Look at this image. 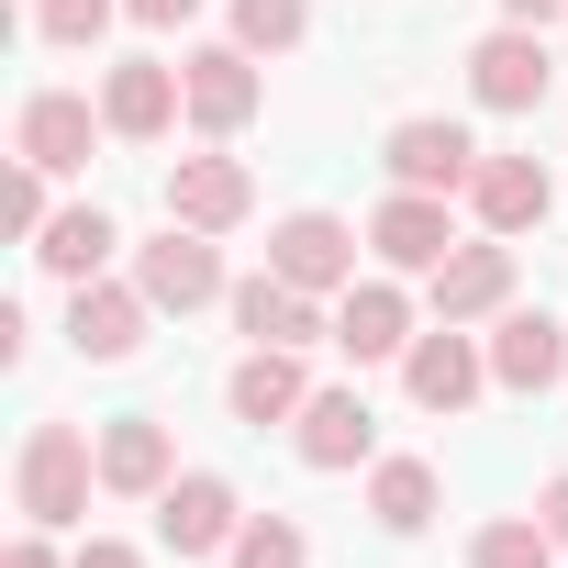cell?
I'll return each instance as SVG.
<instances>
[{
	"mask_svg": "<svg viewBox=\"0 0 568 568\" xmlns=\"http://www.w3.org/2000/svg\"><path fill=\"white\" fill-rule=\"evenodd\" d=\"M90 490H101V446L79 435V424H23V457H12V501H23V524H45V535H68V524H90Z\"/></svg>",
	"mask_w": 568,
	"mask_h": 568,
	"instance_id": "obj_1",
	"label": "cell"
},
{
	"mask_svg": "<svg viewBox=\"0 0 568 568\" xmlns=\"http://www.w3.org/2000/svg\"><path fill=\"white\" fill-rule=\"evenodd\" d=\"M267 267L291 278V291L335 302V291H357V223H335V212H278V223H267Z\"/></svg>",
	"mask_w": 568,
	"mask_h": 568,
	"instance_id": "obj_2",
	"label": "cell"
},
{
	"mask_svg": "<svg viewBox=\"0 0 568 568\" xmlns=\"http://www.w3.org/2000/svg\"><path fill=\"white\" fill-rule=\"evenodd\" d=\"M234 535H245V501H234L223 468H179V479L156 490V546H168V557H223Z\"/></svg>",
	"mask_w": 568,
	"mask_h": 568,
	"instance_id": "obj_3",
	"label": "cell"
},
{
	"mask_svg": "<svg viewBox=\"0 0 568 568\" xmlns=\"http://www.w3.org/2000/svg\"><path fill=\"white\" fill-rule=\"evenodd\" d=\"M134 291L156 302V313H212L234 278H223V245L212 234H190V223H168L156 245H134Z\"/></svg>",
	"mask_w": 568,
	"mask_h": 568,
	"instance_id": "obj_4",
	"label": "cell"
},
{
	"mask_svg": "<svg viewBox=\"0 0 568 568\" xmlns=\"http://www.w3.org/2000/svg\"><path fill=\"white\" fill-rule=\"evenodd\" d=\"M546 90H557V57H546L535 23H501V34L468 45V101H479V112H535Z\"/></svg>",
	"mask_w": 568,
	"mask_h": 568,
	"instance_id": "obj_5",
	"label": "cell"
},
{
	"mask_svg": "<svg viewBox=\"0 0 568 568\" xmlns=\"http://www.w3.org/2000/svg\"><path fill=\"white\" fill-rule=\"evenodd\" d=\"M368 256H379L390 278H435V267L457 256V223H446V190H390V201L368 212Z\"/></svg>",
	"mask_w": 568,
	"mask_h": 568,
	"instance_id": "obj_6",
	"label": "cell"
},
{
	"mask_svg": "<svg viewBox=\"0 0 568 568\" xmlns=\"http://www.w3.org/2000/svg\"><path fill=\"white\" fill-rule=\"evenodd\" d=\"M379 168H390V190H468L479 179V145H468V123H446V112H413V123H390V145H379Z\"/></svg>",
	"mask_w": 568,
	"mask_h": 568,
	"instance_id": "obj_7",
	"label": "cell"
},
{
	"mask_svg": "<svg viewBox=\"0 0 568 568\" xmlns=\"http://www.w3.org/2000/svg\"><path fill=\"white\" fill-rule=\"evenodd\" d=\"M145 324H156V302L134 291V278H79V291H68V346L90 368H123L145 346Z\"/></svg>",
	"mask_w": 568,
	"mask_h": 568,
	"instance_id": "obj_8",
	"label": "cell"
},
{
	"mask_svg": "<svg viewBox=\"0 0 568 568\" xmlns=\"http://www.w3.org/2000/svg\"><path fill=\"white\" fill-rule=\"evenodd\" d=\"M402 390H413L424 413H468V402L490 390V346H479L468 324H435V335H413V357H402Z\"/></svg>",
	"mask_w": 568,
	"mask_h": 568,
	"instance_id": "obj_9",
	"label": "cell"
},
{
	"mask_svg": "<svg viewBox=\"0 0 568 568\" xmlns=\"http://www.w3.org/2000/svg\"><path fill=\"white\" fill-rule=\"evenodd\" d=\"M223 313H234V335H245V346H313V335H335V313H324L313 291H291L278 267L234 278V291H223Z\"/></svg>",
	"mask_w": 568,
	"mask_h": 568,
	"instance_id": "obj_10",
	"label": "cell"
},
{
	"mask_svg": "<svg viewBox=\"0 0 568 568\" xmlns=\"http://www.w3.org/2000/svg\"><path fill=\"white\" fill-rule=\"evenodd\" d=\"M557 379H568V324H557V313H524V302L490 313V390H524V402H535V390H557Z\"/></svg>",
	"mask_w": 568,
	"mask_h": 568,
	"instance_id": "obj_11",
	"label": "cell"
},
{
	"mask_svg": "<svg viewBox=\"0 0 568 568\" xmlns=\"http://www.w3.org/2000/svg\"><path fill=\"white\" fill-rule=\"evenodd\" d=\"M435 324H490V313H513V234H479V245H457L435 278Z\"/></svg>",
	"mask_w": 568,
	"mask_h": 568,
	"instance_id": "obj_12",
	"label": "cell"
},
{
	"mask_svg": "<svg viewBox=\"0 0 568 568\" xmlns=\"http://www.w3.org/2000/svg\"><path fill=\"white\" fill-rule=\"evenodd\" d=\"M179 79H190V123L201 134H245L256 101H267V79H256L245 45H201V57H179Z\"/></svg>",
	"mask_w": 568,
	"mask_h": 568,
	"instance_id": "obj_13",
	"label": "cell"
},
{
	"mask_svg": "<svg viewBox=\"0 0 568 568\" xmlns=\"http://www.w3.org/2000/svg\"><path fill=\"white\" fill-rule=\"evenodd\" d=\"M179 112H190V79H179V68H156V57H123V68L101 79V123H112L123 145H156Z\"/></svg>",
	"mask_w": 568,
	"mask_h": 568,
	"instance_id": "obj_14",
	"label": "cell"
},
{
	"mask_svg": "<svg viewBox=\"0 0 568 568\" xmlns=\"http://www.w3.org/2000/svg\"><path fill=\"white\" fill-rule=\"evenodd\" d=\"M101 134H112V123H101V112H90L79 90H34V101H23V123H12V145H23V156H34L45 179H79Z\"/></svg>",
	"mask_w": 568,
	"mask_h": 568,
	"instance_id": "obj_15",
	"label": "cell"
},
{
	"mask_svg": "<svg viewBox=\"0 0 568 568\" xmlns=\"http://www.w3.org/2000/svg\"><path fill=\"white\" fill-rule=\"evenodd\" d=\"M245 212H256L245 156H179V168H168V223H190V234H234Z\"/></svg>",
	"mask_w": 568,
	"mask_h": 568,
	"instance_id": "obj_16",
	"label": "cell"
},
{
	"mask_svg": "<svg viewBox=\"0 0 568 568\" xmlns=\"http://www.w3.org/2000/svg\"><path fill=\"white\" fill-rule=\"evenodd\" d=\"M291 446H302V468H379V413L357 402V390H313L302 402V424H291Z\"/></svg>",
	"mask_w": 568,
	"mask_h": 568,
	"instance_id": "obj_17",
	"label": "cell"
},
{
	"mask_svg": "<svg viewBox=\"0 0 568 568\" xmlns=\"http://www.w3.org/2000/svg\"><path fill=\"white\" fill-rule=\"evenodd\" d=\"M335 346L357 368L413 357V291H402V278H357V291H335Z\"/></svg>",
	"mask_w": 568,
	"mask_h": 568,
	"instance_id": "obj_18",
	"label": "cell"
},
{
	"mask_svg": "<svg viewBox=\"0 0 568 568\" xmlns=\"http://www.w3.org/2000/svg\"><path fill=\"white\" fill-rule=\"evenodd\" d=\"M168 479H179V435H168L156 413L101 424V490H112V501H156Z\"/></svg>",
	"mask_w": 568,
	"mask_h": 568,
	"instance_id": "obj_19",
	"label": "cell"
},
{
	"mask_svg": "<svg viewBox=\"0 0 568 568\" xmlns=\"http://www.w3.org/2000/svg\"><path fill=\"white\" fill-rule=\"evenodd\" d=\"M302 402H313V379H302V346H245V368L223 379V413L234 424H302Z\"/></svg>",
	"mask_w": 568,
	"mask_h": 568,
	"instance_id": "obj_20",
	"label": "cell"
},
{
	"mask_svg": "<svg viewBox=\"0 0 568 568\" xmlns=\"http://www.w3.org/2000/svg\"><path fill=\"white\" fill-rule=\"evenodd\" d=\"M468 212H479V234H535V223L557 212V190H546V168H535V156H479Z\"/></svg>",
	"mask_w": 568,
	"mask_h": 568,
	"instance_id": "obj_21",
	"label": "cell"
},
{
	"mask_svg": "<svg viewBox=\"0 0 568 568\" xmlns=\"http://www.w3.org/2000/svg\"><path fill=\"white\" fill-rule=\"evenodd\" d=\"M112 245H123V223H112L101 201H79V212H57V223L34 234V267L79 291V278H101V267H112Z\"/></svg>",
	"mask_w": 568,
	"mask_h": 568,
	"instance_id": "obj_22",
	"label": "cell"
},
{
	"mask_svg": "<svg viewBox=\"0 0 568 568\" xmlns=\"http://www.w3.org/2000/svg\"><path fill=\"white\" fill-rule=\"evenodd\" d=\"M435 501H446L435 457H379V468H368V513H379V535H424Z\"/></svg>",
	"mask_w": 568,
	"mask_h": 568,
	"instance_id": "obj_23",
	"label": "cell"
},
{
	"mask_svg": "<svg viewBox=\"0 0 568 568\" xmlns=\"http://www.w3.org/2000/svg\"><path fill=\"white\" fill-rule=\"evenodd\" d=\"M468 568H557V535H546L535 513H501V524L468 535Z\"/></svg>",
	"mask_w": 568,
	"mask_h": 568,
	"instance_id": "obj_24",
	"label": "cell"
},
{
	"mask_svg": "<svg viewBox=\"0 0 568 568\" xmlns=\"http://www.w3.org/2000/svg\"><path fill=\"white\" fill-rule=\"evenodd\" d=\"M313 34V0H234V45L245 57H291Z\"/></svg>",
	"mask_w": 568,
	"mask_h": 568,
	"instance_id": "obj_25",
	"label": "cell"
},
{
	"mask_svg": "<svg viewBox=\"0 0 568 568\" xmlns=\"http://www.w3.org/2000/svg\"><path fill=\"white\" fill-rule=\"evenodd\" d=\"M234 568H313V535L291 524V513H245V535L223 546Z\"/></svg>",
	"mask_w": 568,
	"mask_h": 568,
	"instance_id": "obj_26",
	"label": "cell"
},
{
	"mask_svg": "<svg viewBox=\"0 0 568 568\" xmlns=\"http://www.w3.org/2000/svg\"><path fill=\"white\" fill-rule=\"evenodd\" d=\"M112 12H123V0H34V34L45 45H101Z\"/></svg>",
	"mask_w": 568,
	"mask_h": 568,
	"instance_id": "obj_27",
	"label": "cell"
},
{
	"mask_svg": "<svg viewBox=\"0 0 568 568\" xmlns=\"http://www.w3.org/2000/svg\"><path fill=\"white\" fill-rule=\"evenodd\" d=\"M0 212H12V234H23V245H34L45 223H57V212H45V168H34V156L12 168V190H0Z\"/></svg>",
	"mask_w": 568,
	"mask_h": 568,
	"instance_id": "obj_28",
	"label": "cell"
},
{
	"mask_svg": "<svg viewBox=\"0 0 568 568\" xmlns=\"http://www.w3.org/2000/svg\"><path fill=\"white\" fill-rule=\"evenodd\" d=\"M68 568H145V546H123V535H79Z\"/></svg>",
	"mask_w": 568,
	"mask_h": 568,
	"instance_id": "obj_29",
	"label": "cell"
},
{
	"mask_svg": "<svg viewBox=\"0 0 568 568\" xmlns=\"http://www.w3.org/2000/svg\"><path fill=\"white\" fill-rule=\"evenodd\" d=\"M123 12H134V23H145V34H179V23H190V12H201V0H123Z\"/></svg>",
	"mask_w": 568,
	"mask_h": 568,
	"instance_id": "obj_30",
	"label": "cell"
},
{
	"mask_svg": "<svg viewBox=\"0 0 568 568\" xmlns=\"http://www.w3.org/2000/svg\"><path fill=\"white\" fill-rule=\"evenodd\" d=\"M535 524H546V535H557V546H568V468H557V479H546V490H535Z\"/></svg>",
	"mask_w": 568,
	"mask_h": 568,
	"instance_id": "obj_31",
	"label": "cell"
},
{
	"mask_svg": "<svg viewBox=\"0 0 568 568\" xmlns=\"http://www.w3.org/2000/svg\"><path fill=\"white\" fill-rule=\"evenodd\" d=\"M0 568H68V557H57V546H45V524H34V535H12V557H0Z\"/></svg>",
	"mask_w": 568,
	"mask_h": 568,
	"instance_id": "obj_32",
	"label": "cell"
},
{
	"mask_svg": "<svg viewBox=\"0 0 568 568\" xmlns=\"http://www.w3.org/2000/svg\"><path fill=\"white\" fill-rule=\"evenodd\" d=\"M557 12H568V0H501V23H535V34H546Z\"/></svg>",
	"mask_w": 568,
	"mask_h": 568,
	"instance_id": "obj_33",
	"label": "cell"
}]
</instances>
